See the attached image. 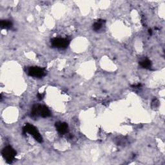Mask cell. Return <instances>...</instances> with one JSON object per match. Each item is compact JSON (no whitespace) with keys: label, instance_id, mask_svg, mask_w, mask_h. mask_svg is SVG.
Segmentation results:
<instances>
[{"label":"cell","instance_id":"1","mask_svg":"<svg viewBox=\"0 0 165 165\" xmlns=\"http://www.w3.org/2000/svg\"><path fill=\"white\" fill-rule=\"evenodd\" d=\"M31 114L32 117L41 116L42 117H48L51 116L50 110L44 105H34L32 107Z\"/></svg>","mask_w":165,"mask_h":165},{"label":"cell","instance_id":"2","mask_svg":"<svg viewBox=\"0 0 165 165\" xmlns=\"http://www.w3.org/2000/svg\"><path fill=\"white\" fill-rule=\"evenodd\" d=\"M26 133H29V134L32 135L35 141H37L38 143H43V137L41 135L40 133L38 130L34 126L31 124H26L23 128V134L25 135Z\"/></svg>","mask_w":165,"mask_h":165},{"label":"cell","instance_id":"3","mask_svg":"<svg viewBox=\"0 0 165 165\" xmlns=\"http://www.w3.org/2000/svg\"><path fill=\"white\" fill-rule=\"evenodd\" d=\"M16 154V151L11 146H5L2 152L3 158L8 164H12L14 162Z\"/></svg>","mask_w":165,"mask_h":165},{"label":"cell","instance_id":"4","mask_svg":"<svg viewBox=\"0 0 165 165\" xmlns=\"http://www.w3.org/2000/svg\"><path fill=\"white\" fill-rule=\"evenodd\" d=\"M51 45L54 48H57L59 49H65L67 48L70 43V40L67 38H55L51 40Z\"/></svg>","mask_w":165,"mask_h":165},{"label":"cell","instance_id":"5","mask_svg":"<svg viewBox=\"0 0 165 165\" xmlns=\"http://www.w3.org/2000/svg\"><path fill=\"white\" fill-rule=\"evenodd\" d=\"M27 74H28L29 76L33 78H41L45 76L47 72H46L45 68L38 67H29L28 70H27Z\"/></svg>","mask_w":165,"mask_h":165},{"label":"cell","instance_id":"6","mask_svg":"<svg viewBox=\"0 0 165 165\" xmlns=\"http://www.w3.org/2000/svg\"><path fill=\"white\" fill-rule=\"evenodd\" d=\"M55 126H56L59 134L61 135L65 134L68 131V126L66 123L58 121L55 123Z\"/></svg>","mask_w":165,"mask_h":165},{"label":"cell","instance_id":"7","mask_svg":"<svg viewBox=\"0 0 165 165\" xmlns=\"http://www.w3.org/2000/svg\"><path fill=\"white\" fill-rule=\"evenodd\" d=\"M105 23V21L103 20H98L97 21H96L94 23L92 26L93 30L96 32H98L100 30H101Z\"/></svg>","mask_w":165,"mask_h":165},{"label":"cell","instance_id":"8","mask_svg":"<svg viewBox=\"0 0 165 165\" xmlns=\"http://www.w3.org/2000/svg\"><path fill=\"white\" fill-rule=\"evenodd\" d=\"M139 65L142 68H143L144 69H150L152 66L151 61L147 58L143 59L141 61H140Z\"/></svg>","mask_w":165,"mask_h":165},{"label":"cell","instance_id":"9","mask_svg":"<svg viewBox=\"0 0 165 165\" xmlns=\"http://www.w3.org/2000/svg\"><path fill=\"white\" fill-rule=\"evenodd\" d=\"M0 26L3 29H11L12 27V23L10 20H2L0 21Z\"/></svg>","mask_w":165,"mask_h":165},{"label":"cell","instance_id":"10","mask_svg":"<svg viewBox=\"0 0 165 165\" xmlns=\"http://www.w3.org/2000/svg\"><path fill=\"white\" fill-rule=\"evenodd\" d=\"M45 97V94H43V93H39L38 94V97L40 100H42Z\"/></svg>","mask_w":165,"mask_h":165},{"label":"cell","instance_id":"11","mask_svg":"<svg viewBox=\"0 0 165 165\" xmlns=\"http://www.w3.org/2000/svg\"><path fill=\"white\" fill-rule=\"evenodd\" d=\"M141 87V84H137V85H134L132 86V87H134V88H139Z\"/></svg>","mask_w":165,"mask_h":165},{"label":"cell","instance_id":"12","mask_svg":"<svg viewBox=\"0 0 165 165\" xmlns=\"http://www.w3.org/2000/svg\"><path fill=\"white\" fill-rule=\"evenodd\" d=\"M148 33H149L150 35L152 34V31L151 29H149V30H148Z\"/></svg>","mask_w":165,"mask_h":165}]
</instances>
